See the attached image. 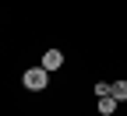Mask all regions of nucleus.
I'll return each instance as SVG.
<instances>
[{
  "instance_id": "7ed1b4c3",
  "label": "nucleus",
  "mask_w": 127,
  "mask_h": 116,
  "mask_svg": "<svg viewBox=\"0 0 127 116\" xmlns=\"http://www.w3.org/2000/svg\"><path fill=\"white\" fill-rule=\"evenodd\" d=\"M109 95H113L117 102H127V81H113V85H109Z\"/></svg>"
},
{
  "instance_id": "20e7f679",
  "label": "nucleus",
  "mask_w": 127,
  "mask_h": 116,
  "mask_svg": "<svg viewBox=\"0 0 127 116\" xmlns=\"http://www.w3.org/2000/svg\"><path fill=\"white\" fill-rule=\"evenodd\" d=\"M113 109H117V98H113V95H102V98H99V113H102V116H109Z\"/></svg>"
},
{
  "instance_id": "39448f33",
  "label": "nucleus",
  "mask_w": 127,
  "mask_h": 116,
  "mask_svg": "<svg viewBox=\"0 0 127 116\" xmlns=\"http://www.w3.org/2000/svg\"><path fill=\"white\" fill-rule=\"evenodd\" d=\"M95 95H99V98H102V95H109V85H106V81H99V85H95Z\"/></svg>"
},
{
  "instance_id": "f03ea898",
  "label": "nucleus",
  "mask_w": 127,
  "mask_h": 116,
  "mask_svg": "<svg viewBox=\"0 0 127 116\" xmlns=\"http://www.w3.org/2000/svg\"><path fill=\"white\" fill-rule=\"evenodd\" d=\"M42 67H46V70H57V67H64V53H60V49H46Z\"/></svg>"
},
{
  "instance_id": "f257e3e1",
  "label": "nucleus",
  "mask_w": 127,
  "mask_h": 116,
  "mask_svg": "<svg viewBox=\"0 0 127 116\" xmlns=\"http://www.w3.org/2000/svg\"><path fill=\"white\" fill-rule=\"evenodd\" d=\"M21 81H25L28 92H42V88H50V70L46 67H28L21 74Z\"/></svg>"
}]
</instances>
